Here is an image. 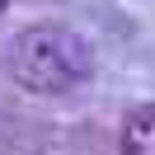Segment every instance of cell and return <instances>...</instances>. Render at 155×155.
I'll return each instance as SVG.
<instances>
[{
	"label": "cell",
	"instance_id": "obj_1",
	"mask_svg": "<svg viewBox=\"0 0 155 155\" xmlns=\"http://www.w3.org/2000/svg\"><path fill=\"white\" fill-rule=\"evenodd\" d=\"M10 71L33 94H71L94 75V47L66 24H38L14 38Z\"/></svg>",
	"mask_w": 155,
	"mask_h": 155
},
{
	"label": "cell",
	"instance_id": "obj_2",
	"mask_svg": "<svg viewBox=\"0 0 155 155\" xmlns=\"http://www.w3.org/2000/svg\"><path fill=\"white\" fill-rule=\"evenodd\" d=\"M117 150L122 155H155V104L127 108L122 132H117Z\"/></svg>",
	"mask_w": 155,
	"mask_h": 155
},
{
	"label": "cell",
	"instance_id": "obj_3",
	"mask_svg": "<svg viewBox=\"0 0 155 155\" xmlns=\"http://www.w3.org/2000/svg\"><path fill=\"white\" fill-rule=\"evenodd\" d=\"M5 10H10V0H0V19H5Z\"/></svg>",
	"mask_w": 155,
	"mask_h": 155
}]
</instances>
